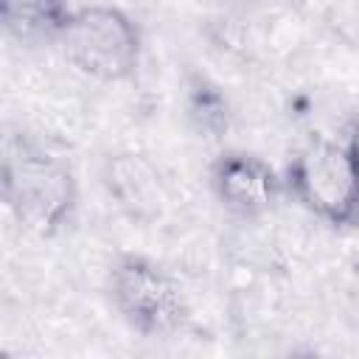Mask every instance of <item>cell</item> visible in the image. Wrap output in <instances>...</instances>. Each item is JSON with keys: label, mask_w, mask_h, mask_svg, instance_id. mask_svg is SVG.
I'll return each mask as SVG.
<instances>
[{"label": "cell", "mask_w": 359, "mask_h": 359, "mask_svg": "<svg viewBox=\"0 0 359 359\" xmlns=\"http://www.w3.org/2000/svg\"><path fill=\"white\" fill-rule=\"evenodd\" d=\"M0 194L11 216L42 238L70 230L79 213V180L73 165L34 135H6Z\"/></svg>", "instance_id": "obj_1"}, {"label": "cell", "mask_w": 359, "mask_h": 359, "mask_svg": "<svg viewBox=\"0 0 359 359\" xmlns=\"http://www.w3.org/2000/svg\"><path fill=\"white\" fill-rule=\"evenodd\" d=\"M107 294L118 317L149 339L174 337L191 320V303L180 278L140 252H123L109 264Z\"/></svg>", "instance_id": "obj_2"}, {"label": "cell", "mask_w": 359, "mask_h": 359, "mask_svg": "<svg viewBox=\"0 0 359 359\" xmlns=\"http://www.w3.org/2000/svg\"><path fill=\"white\" fill-rule=\"evenodd\" d=\"M59 48L76 73L101 84H121L135 79L140 67L143 34L123 8L90 3L73 11Z\"/></svg>", "instance_id": "obj_3"}, {"label": "cell", "mask_w": 359, "mask_h": 359, "mask_svg": "<svg viewBox=\"0 0 359 359\" xmlns=\"http://www.w3.org/2000/svg\"><path fill=\"white\" fill-rule=\"evenodd\" d=\"M283 188L306 213L328 227L359 224V177L342 140L311 137L289 157Z\"/></svg>", "instance_id": "obj_4"}, {"label": "cell", "mask_w": 359, "mask_h": 359, "mask_svg": "<svg viewBox=\"0 0 359 359\" xmlns=\"http://www.w3.org/2000/svg\"><path fill=\"white\" fill-rule=\"evenodd\" d=\"M210 191L236 219H261L272 213L286 194L283 174L244 149H224L216 154L210 163Z\"/></svg>", "instance_id": "obj_5"}, {"label": "cell", "mask_w": 359, "mask_h": 359, "mask_svg": "<svg viewBox=\"0 0 359 359\" xmlns=\"http://www.w3.org/2000/svg\"><path fill=\"white\" fill-rule=\"evenodd\" d=\"M101 180L112 202L137 222H154L168 202L163 174L137 151H115L104 160Z\"/></svg>", "instance_id": "obj_6"}, {"label": "cell", "mask_w": 359, "mask_h": 359, "mask_svg": "<svg viewBox=\"0 0 359 359\" xmlns=\"http://www.w3.org/2000/svg\"><path fill=\"white\" fill-rule=\"evenodd\" d=\"M73 11L67 0H0V25L20 45H59Z\"/></svg>", "instance_id": "obj_7"}, {"label": "cell", "mask_w": 359, "mask_h": 359, "mask_svg": "<svg viewBox=\"0 0 359 359\" xmlns=\"http://www.w3.org/2000/svg\"><path fill=\"white\" fill-rule=\"evenodd\" d=\"M182 109L185 121L191 123L194 132H199L208 140H219L230 132V101L224 90L205 73L188 70L182 81Z\"/></svg>", "instance_id": "obj_8"}, {"label": "cell", "mask_w": 359, "mask_h": 359, "mask_svg": "<svg viewBox=\"0 0 359 359\" xmlns=\"http://www.w3.org/2000/svg\"><path fill=\"white\" fill-rule=\"evenodd\" d=\"M342 143H345L348 157H351V163H353V168H356V177H359V115L351 121V126H348Z\"/></svg>", "instance_id": "obj_9"}]
</instances>
